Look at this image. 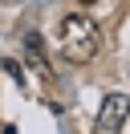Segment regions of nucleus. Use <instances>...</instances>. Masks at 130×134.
Here are the masks:
<instances>
[{"mask_svg":"<svg viewBox=\"0 0 130 134\" xmlns=\"http://www.w3.org/2000/svg\"><path fill=\"white\" fill-rule=\"evenodd\" d=\"M61 53L69 65H85V61H94L98 53V25L89 16H81V12H73V16L61 20Z\"/></svg>","mask_w":130,"mask_h":134,"instance_id":"obj_1","label":"nucleus"},{"mask_svg":"<svg viewBox=\"0 0 130 134\" xmlns=\"http://www.w3.org/2000/svg\"><path fill=\"white\" fill-rule=\"evenodd\" d=\"M126 126V93H110L102 102V114H98V130L102 134H118Z\"/></svg>","mask_w":130,"mask_h":134,"instance_id":"obj_2","label":"nucleus"},{"mask_svg":"<svg viewBox=\"0 0 130 134\" xmlns=\"http://www.w3.org/2000/svg\"><path fill=\"white\" fill-rule=\"evenodd\" d=\"M81 4H94V0H81Z\"/></svg>","mask_w":130,"mask_h":134,"instance_id":"obj_3","label":"nucleus"}]
</instances>
